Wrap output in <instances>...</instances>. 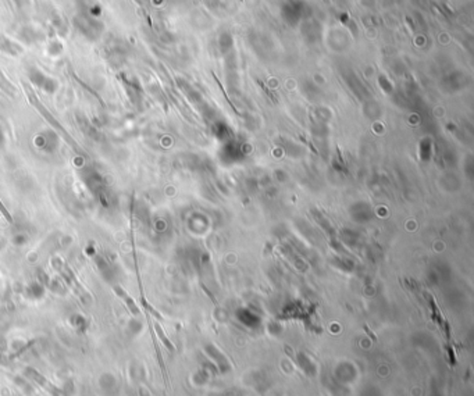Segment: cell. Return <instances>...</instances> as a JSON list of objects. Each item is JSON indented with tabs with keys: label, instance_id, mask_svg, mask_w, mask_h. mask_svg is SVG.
Instances as JSON below:
<instances>
[{
	"label": "cell",
	"instance_id": "6da1fadb",
	"mask_svg": "<svg viewBox=\"0 0 474 396\" xmlns=\"http://www.w3.org/2000/svg\"><path fill=\"white\" fill-rule=\"evenodd\" d=\"M35 143H37V146H38L42 152L53 153L54 150L57 149V146H59V138H57V135H56L54 132H52V131H45L43 134L37 136Z\"/></svg>",
	"mask_w": 474,
	"mask_h": 396
},
{
	"label": "cell",
	"instance_id": "7a4b0ae2",
	"mask_svg": "<svg viewBox=\"0 0 474 396\" xmlns=\"http://www.w3.org/2000/svg\"><path fill=\"white\" fill-rule=\"evenodd\" d=\"M29 78H31V81H32L37 87H39L41 89H43V91H46L48 93L56 92V89H57V82L54 81V80H52V78L46 76L39 70H31Z\"/></svg>",
	"mask_w": 474,
	"mask_h": 396
},
{
	"label": "cell",
	"instance_id": "3957f363",
	"mask_svg": "<svg viewBox=\"0 0 474 396\" xmlns=\"http://www.w3.org/2000/svg\"><path fill=\"white\" fill-rule=\"evenodd\" d=\"M100 388L106 395H114L117 392V380L113 375L104 374L100 378Z\"/></svg>",
	"mask_w": 474,
	"mask_h": 396
},
{
	"label": "cell",
	"instance_id": "277c9868",
	"mask_svg": "<svg viewBox=\"0 0 474 396\" xmlns=\"http://www.w3.org/2000/svg\"><path fill=\"white\" fill-rule=\"evenodd\" d=\"M25 295H27L29 299H33V300L42 299L43 295H45V287L39 283L29 284L27 287V289H25Z\"/></svg>",
	"mask_w": 474,
	"mask_h": 396
},
{
	"label": "cell",
	"instance_id": "5b68a950",
	"mask_svg": "<svg viewBox=\"0 0 474 396\" xmlns=\"http://www.w3.org/2000/svg\"><path fill=\"white\" fill-rule=\"evenodd\" d=\"M71 323H72V326H74V328H76L77 331L84 332L86 331V328H88V321L80 314L74 315V317L71 319Z\"/></svg>",
	"mask_w": 474,
	"mask_h": 396
},
{
	"label": "cell",
	"instance_id": "8992f818",
	"mask_svg": "<svg viewBox=\"0 0 474 396\" xmlns=\"http://www.w3.org/2000/svg\"><path fill=\"white\" fill-rule=\"evenodd\" d=\"M13 241H14V244L16 245H25V242H27V236H25L24 233H20V235H16Z\"/></svg>",
	"mask_w": 474,
	"mask_h": 396
},
{
	"label": "cell",
	"instance_id": "52a82bcc",
	"mask_svg": "<svg viewBox=\"0 0 474 396\" xmlns=\"http://www.w3.org/2000/svg\"><path fill=\"white\" fill-rule=\"evenodd\" d=\"M3 141H5V139H3V131L0 128V146H3Z\"/></svg>",
	"mask_w": 474,
	"mask_h": 396
}]
</instances>
